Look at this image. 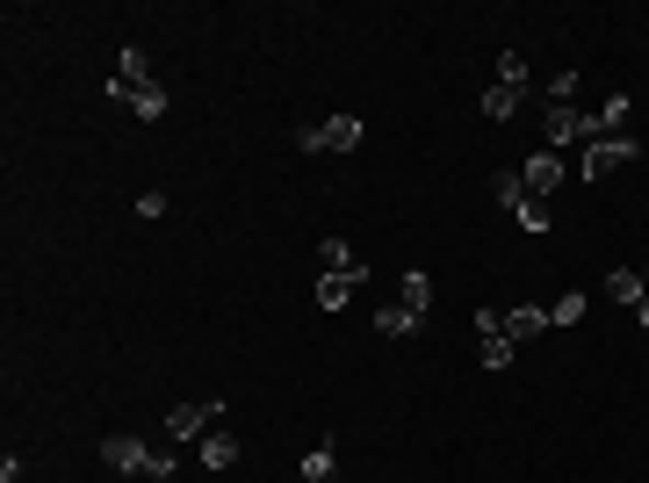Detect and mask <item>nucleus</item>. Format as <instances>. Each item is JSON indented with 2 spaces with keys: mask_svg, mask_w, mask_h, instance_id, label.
Returning a JSON list of instances; mask_svg holds the SVG:
<instances>
[{
  "mask_svg": "<svg viewBox=\"0 0 649 483\" xmlns=\"http://www.w3.org/2000/svg\"><path fill=\"white\" fill-rule=\"evenodd\" d=\"M606 296H614V303H642V275H635V267H614V275H606Z\"/></svg>",
  "mask_w": 649,
  "mask_h": 483,
  "instance_id": "nucleus-19",
  "label": "nucleus"
},
{
  "mask_svg": "<svg viewBox=\"0 0 649 483\" xmlns=\"http://www.w3.org/2000/svg\"><path fill=\"white\" fill-rule=\"evenodd\" d=\"M354 289H361V275H318V303H324V311L354 303Z\"/></svg>",
  "mask_w": 649,
  "mask_h": 483,
  "instance_id": "nucleus-17",
  "label": "nucleus"
},
{
  "mask_svg": "<svg viewBox=\"0 0 649 483\" xmlns=\"http://www.w3.org/2000/svg\"><path fill=\"white\" fill-rule=\"evenodd\" d=\"M318 260H324V275H361V253H354L346 239H324Z\"/></svg>",
  "mask_w": 649,
  "mask_h": 483,
  "instance_id": "nucleus-15",
  "label": "nucleus"
},
{
  "mask_svg": "<svg viewBox=\"0 0 649 483\" xmlns=\"http://www.w3.org/2000/svg\"><path fill=\"white\" fill-rule=\"evenodd\" d=\"M217 418H224V398L173 404V412H167V433H173V440H203V433H217Z\"/></svg>",
  "mask_w": 649,
  "mask_h": 483,
  "instance_id": "nucleus-6",
  "label": "nucleus"
},
{
  "mask_svg": "<svg viewBox=\"0 0 649 483\" xmlns=\"http://www.w3.org/2000/svg\"><path fill=\"white\" fill-rule=\"evenodd\" d=\"M563 173H570L563 152H548V145H542V152L520 166V181H527V195H556V188H563Z\"/></svg>",
  "mask_w": 649,
  "mask_h": 483,
  "instance_id": "nucleus-9",
  "label": "nucleus"
},
{
  "mask_svg": "<svg viewBox=\"0 0 649 483\" xmlns=\"http://www.w3.org/2000/svg\"><path fill=\"white\" fill-rule=\"evenodd\" d=\"M419 325H426V318H419V311H405V303H390V311H376V332H383V340H411Z\"/></svg>",
  "mask_w": 649,
  "mask_h": 483,
  "instance_id": "nucleus-14",
  "label": "nucleus"
},
{
  "mask_svg": "<svg viewBox=\"0 0 649 483\" xmlns=\"http://www.w3.org/2000/svg\"><path fill=\"white\" fill-rule=\"evenodd\" d=\"M296 145L304 152H361V116H332L318 130H296Z\"/></svg>",
  "mask_w": 649,
  "mask_h": 483,
  "instance_id": "nucleus-5",
  "label": "nucleus"
},
{
  "mask_svg": "<svg viewBox=\"0 0 649 483\" xmlns=\"http://www.w3.org/2000/svg\"><path fill=\"white\" fill-rule=\"evenodd\" d=\"M491 195H498V209H513V217H520V209H527V181H520V166H505V173H498V181H491Z\"/></svg>",
  "mask_w": 649,
  "mask_h": 483,
  "instance_id": "nucleus-16",
  "label": "nucleus"
},
{
  "mask_svg": "<svg viewBox=\"0 0 649 483\" xmlns=\"http://www.w3.org/2000/svg\"><path fill=\"white\" fill-rule=\"evenodd\" d=\"M498 332H505L513 346H527V340H542V332H548V311H498Z\"/></svg>",
  "mask_w": 649,
  "mask_h": 483,
  "instance_id": "nucleus-12",
  "label": "nucleus"
},
{
  "mask_svg": "<svg viewBox=\"0 0 649 483\" xmlns=\"http://www.w3.org/2000/svg\"><path fill=\"white\" fill-rule=\"evenodd\" d=\"M520 102H527V58L505 51V58H498V80L483 87V123H505Z\"/></svg>",
  "mask_w": 649,
  "mask_h": 483,
  "instance_id": "nucleus-2",
  "label": "nucleus"
},
{
  "mask_svg": "<svg viewBox=\"0 0 649 483\" xmlns=\"http://www.w3.org/2000/svg\"><path fill=\"white\" fill-rule=\"evenodd\" d=\"M195 462L203 469H231L239 462V433H203V440H195Z\"/></svg>",
  "mask_w": 649,
  "mask_h": 483,
  "instance_id": "nucleus-11",
  "label": "nucleus"
},
{
  "mask_svg": "<svg viewBox=\"0 0 649 483\" xmlns=\"http://www.w3.org/2000/svg\"><path fill=\"white\" fill-rule=\"evenodd\" d=\"M520 231H534V239H542V231H548V209L527 203V209H520Z\"/></svg>",
  "mask_w": 649,
  "mask_h": 483,
  "instance_id": "nucleus-22",
  "label": "nucleus"
},
{
  "mask_svg": "<svg viewBox=\"0 0 649 483\" xmlns=\"http://www.w3.org/2000/svg\"><path fill=\"white\" fill-rule=\"evenodd\" d=\"M109 94H116V102H130L145 123L167 116V87H159V80H137V87H130V80H109Z\"/></svg>",
  "mask_w": 649,
  "mask_h": 483,
  "instance_id": "nucleus-8",
  "label": "nucleus"
},
{
  "mask_svg": "<svg viewBox=\"0 0 649 483\" xmlns=\"http://www.w3.org/2000/svg\"><path fill=\"white\" fill-rule=\"evenodd\" d=\"M304 483H340V455H332V440H318V448L304 455Z\"/></svg>",
  "mask_w": 649,
  "mask_h": 483,
  "instance_id": "nucleus-13",
  "label": "nucleus"
},
{
  "mask_svg": "<svg viewBox=\"0 0 649 483\" xmlns=\"http://www.w3.org/2000/svg\"><path fill=\"white\" fill-rule=\"evenodd\" d=\"M635 325H642V332H649V289H642V303H635Z\"/></svg>",
  "mask_w": 649,
  "mask_h": 483,
  "instance_id": "nucleus-24",
  "label": "nucleus"
},
{
  "mask_svg": "<svg viewBox=\"0 0 649 483\" xmlns=\"http://www.w3.org/2000/svg\"><path fill=\"white\" fill-rule=\"evenodd\" d=\"M635 152H642V145H635V138H599V145H584L578 173H584V181H606V173L635 166Z\"/></svg>",
  "mask_w": 649,
  "mask_h": 483,
  "instance_id": "nucleus-4",
  "label": "nucleus"
},
{
  "mask_svg": "<svg viewBox=\"0 0 649 483\" xmlns=\"http://www.w3.org/2000/svg\"><path fill=\"white\" fill-rule=\"evenodd\" d=\"M578 318H584V296H578V289L548 303V325H578Z\"/></svg>",
  "mask_w": 649,
  "mask_h": 483,
  "instance_id": "nucleus-21",
  "label": "nucleus"
},
{
  "mask_svg": "<svg viewBox=\"0 0 649 483\" xmlns=\"http://www.w3.org/2000/svg\"><path fill=\"white\" fill-rule=\"evenodd\" d=\"M102 462L116 469V476H137V483H173V448H152V440H137V433H116V440H102Z\"/></svg>",
  "mask_w": 649,
  "mask_h": 483,
  "instance_id": "nucleus-1",
  "label": "nucleus"
},
{
  "mask_svg": "<svg viewBox=\"0 0 649 483\" xmlns=\"http://www.w3.org/2000/svg\"><path fill=\"white\" fill-rule=\"evenodd\" d=\"M0 483H22V462H15V455H8V462H0Z\"/></svg>",
  "mask_w": 649,
  "mask_h": 483,
  "instance_id": "nucleus-23",
  "label": "nucleus"
},
{
  "mask_svg": "<svg viewBox=\"0 0 649 483\" xmlns=\"http://www.w3.org/2000/svg\"><path fill=\"white\" fill-rule=\"evenodd\" d=\"M145 66H152V58H145V44H123V51H116V80H145Z\"/></svg>",
  "mask_w": 649,
  "mask_h": 483,
  "instance_id": "nucleus-20",
  "label": "nucleus"
},
{
  "mask_svg": "<svg viewBox=\"0 0 649 483\" xmlns=\"http://www.w3.org/2000/svg\"><path fill=\"white\" fill-rule=\"evenodd\" d=\"M397 303H405V311H419V318H426V303H433V281L419 275V267H411V275L397 281Z\"/></svg>",
  "mask_w": 649,
  "mask_h": 483,
  "instance_id": "nucleus-18",
  "label": "nucleus"
},
{
  "mask_svg": "<svg viewBox=\"0 0 649 483\" xmlns=\"http://www.w3.org/2000/svg\"><path fill=\"white\" fill-rule=\"evenodd\" d=\"M513 354H520V346L498 332V311H477V361L483 368H513Z\"/></svg>",
  "mask_w": 649,
  "mask_h": 483,
  "instance_id": "nucleus-7",
  "label": "nucleus"
},
{
  "mask_svg": "<svg viewBox=\"0 0 649 483\" xmlns=\"http://www.w3.org/2000/svg\"><path fill=\"white\" fill-rule=\"evenodd\" d=\"M628 116H635V102H628V94L599 102V108H592V145H599V138H620V130H628Z\"/></svg>",
  "mask_w": 649,
  "mask_h": 483,
  "instance_id": "nucleus-10",
  "label": "nucleus"
},
{
  "mask_svg": "<svg viewBox=\"0 0 649 483\" xmlns=\"http://www.w3.org/2000/svg\"><path fill=\"white\" fill-rule=\"evenodd\" d=\"M542 138H548V152L592 145V108H578V102H548V116H542Z\"/></svg>",
  "mask_w": 649,
  "mask_h": 483,
  "instance_id": "nucleus-3",
  "label": "nucleus"
}]
</instances>
